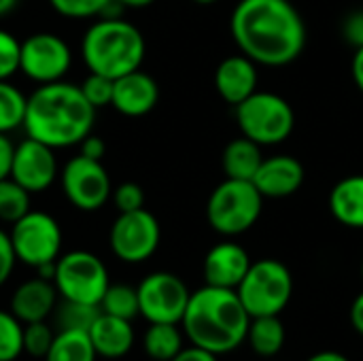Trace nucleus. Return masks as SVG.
Listing matches in <instances>:
<instances>
[{"instance_id":"nucleus-25","label":"nucleus","mask_w":363,"mask_h":361,"mask_svg":"<svg viewBox=\"0 0 363 361\" xmlns=\"http://www.w3.org/2000/svg\"><path fill=\"white\" fill-rule=\"evenodd\" d=\"M145 353L155 361H170L183 349V336L177 323H149L143 338Z\"/></svg>"},{"instance_id":"nucleus-17","label":"nucleus","mask_w":363,"mask_h":361,"mask_svg":"<svg viewBox=\"0 0 363 361\" xmlns=\"http://www.w3.org/2000/svg\"><path fill=\"white\" fill-rule=\"evenodd\" d=\"M160 100V87L155 79L147 72L132 70L119 79H115L113 104L125 117H143L155 109Z\"/></svg>"},{"instance_id":"nucleus-41","label":"nucleus","mask_w":363,"mask_h":361,"mask_svg":"<svg viewBox=\"0 0 363 361\" xmlns=\"http://www.w3.org/2000/svg\"><path fill=\"white\" fill-rule=\"evenodd\" d=\"M351 326L359 336H363V291L351 304Z\"/></svg>"},{"instance_id":"nucleus-20","label":"nucleus","mask_w":363,"mask_h":361,"mask_svg":"<svg viewBox=\"0 0 363 361\" xmlns=\"http://www.w3.org/2000/svg\"><path fill=\"white\" fill-rule=\"evenodd\" d=\"M87 334H89V340H91L98 357H104V360H121L134 347L132 321H125V319H119L113 315H104L102 311Z\"/></svg>"},{"instance_id":"nucleus-23","label":"nucleus","mask_w":363,"mask_h":361,"mask_svg":"<svg viewBox=\"0 0 363 361\" xmlns=\"http://www.w3.org/2000/svg\"><path fill=\"white\" fill-rule=\"evenodd\" d=\"M285 326L279 319V315H266V317H251L247 343L251 351L259 357H274L285 347Z\"/></svg>"},{"instance_id":"nucleus-45","label":"nucleus","mask_w":363,"mask_h":361,"mask_svg":"<svg viewBox=\"0 0 363 361\" xmlns=\"http://www.w3.org/2000/svg\"><path fill=\"white\" fill-rule=\"evenodd\" d=\"M17 6V0H0V17L9 15Z\"/></svg>"},{"instance_id":"nucleus-35","label":"nucleus","mask_w":363,"mask_h":361,"mask_svg":"<svg viewBox=\"0 0 363 361\" xmlns=\"http://www.w3.org/2000/svg\"><path fill=\"white\" fill-rule=\"evenodd\" d=\"M111 196H113V202H115L119 213L145 209V191L138 183H132V181L121 183L119 187H115V191Z\"/></svg>"},{"instance_id":"nucleus-4","label":"nucleus","mask_w":363,"mask_h":361,"mask_svg":"<svg viewBox=\"0 0 363 361\" xmlns=\"http://www.w3.org/2000/svg\"><path fill=\"white\" fill-rule=\"evenodd\" d=\"M145 49L143 32L121 17H100L87 28L81 40L87 70L111 79L138 70L145 60Z\"/></svg>"},{"instance_id":"nucleus-6","label":"nucleus","mask_w":363,"mask_h":361,"mask_svg":"<svg viewBox=\"0 0 363 361\" xmlns=\"http://www.w3.org/2000/svg\"><path fill=\"white\" fill-rule=\"evenodd\" d=\"M234 109L242 136L262 147H272L287 140L296 128V113L291 104L272 91H255Z\"/></svg>"},{"instance_id":"nucleus-39","label":"nucleus","mask_w":363,"mask_h":361,"mask_svg":"<svg viewBox=\"0 0 363 361\" xmlns=\"http://www.w3.org/2000/svg\"><path fill=\"white\" fill-rule=\"evenodd\" d=\"M79 147H81V155H85V157H89V160H98V162H102V157H104V153H106L104 140H102L100 136H94V134L85 136V138L79 143Z\"/></svg>"},{"instance_id":"nucleus-32","label":"nucleus","mask_w":363,"mask_h":361,"mask_svg":"<svg viewBox=\"0 0 363 361\" xmlns=\"http://www.w3.org/2000/svg\"><path fill=\"white\" fill-rule=\"evenodd\" d=\"M113 0H49L55 13L68 19L100 17Z\"/></svg>"},{"instance_id":"nucleus-42","label":"nucleus","mask_w":363,"mask_h":361,"mask_svg":"<svg viewBox=\"0 0 363 361\" xmlns=\"http://www.w3.org/2000/svg\"><path fill=\"white\" fill-rule=\"evenodd\" d=\"M351 70H353V81H355L357 89H359V91L363 94V47L355 49V55H353V66H351Z\"/></svg>"},{"instance_id":"nucleus-43","label":"nucleus","mask_w":363,"mask_h":361,"mask_svg":"<svg viewBox=\"0 0 363 361\" xmlns=\"http://www.w3.org/2000/svg\"><path fill=\"white\" fill-rule=\"evenodd\" d=\"M306 361H351L347 355L338 353V351H319L315 355H311Z\"/></svg>"},{"instance_id":"nucleus-15","label":"nucleus","mask_w":363,"mask_h":361,"mask_svg":"<svg viewBox=\"0 0 363 361\" xmlns=\"http://www.w3.org/2000/svg\"><path fill=\"white\" fill-rule=\"evenodd\" d=\"M251 257L238 243L225 240L215 245L204 257V281L213 287L236 289L251 268Z\"/></svg>"},{"instance_id":"nucleus-46","label":"nucleus","mask_w":363,"mask_h":361,"mask_svg":"<svg viewBox=\"0 0 363 361\" xmlns=\"http://www.w3.org/2000/svg\"><path fill=\"white\" fill-rule=\"evenodd\" d=\"M194 2H198V4H215L217 0H194Z\"/></svg>"},{"instance_id":"nucleus-34","label":"nucleus","mask_w":363,"mask_h":361,"mask_svg":"<svg viewBox=\"0 0 363 361\" xmlns=\"http://www.w3.org/2000/svg\"><path fill=\"white\" fill-rule=\"evenodd\" d=\"M19 53L21 43L0 28V81H9L19 70Z\"/></svg>"},{"instance_id":"nucleus-31","label":"nucleus","mask_w":363,"mask_h":361,"mask_svg":"<svg viewBox=\"0 0 363 361\" xmlns=\"http://www.w3.org/2000/svg\"><path fill=\"white\" fill-rule=\"evenodd\" d=\"M53 338H55V332L47 326V321L28 323L23 326V353L30 357L45 360V355L49 353L53 345Z\"/></svg>"},{"instance_id":"nucleus-44","label":"nucleus","mask_w":363,"mask_h":361,"mask_svg":"<svg viewBox=\"0 0 363 361\" xmlns=\"http://www.w3.org/2000/svg\"><path fill=\"white\" fill-rule=\"evenodd\" d=\"M123 9H145V6H151L155 0H117Z\"/></svg>"},{"instance_id":"nucleus-9","label":"nucleus","mask_w":363,"mask_h":361,"mask_svg":"<svg viewBox=\"0 0 363 361\" xmlns=\"http://www.w3.org/2000/svg\"><path fill=\"white\" fill-rule=\"evenodd\" d=\"M17 262L38 268L57 262L62 255V228L49 213L30 211L9 232Z\"/></svg>"},{"instance_id":"nucleus-2","label":"nucleus","mask_w":363,"mask_h":361,"mask_svg":"<svg viewBox=\"0 0 363 361\" xmlns=\"http://www.w3.org/2000/svg\"><path fill=\"white\" fill-rule=\"evenodd\" d=\"M96 109L85 98L81 85L55 81L38 85L26 104L23 130L30 138L64 149L79 145L91 134Z\"/></svg>"},{"instance_id":"nucleus-18","label":"nucleus","mask_w":363,"mask_h":361,"mask_svg":"<svg viewBox=\"0 0 363 361\" xmlns=\"http://www.w3.org/2000/svg\"><path fill=\"white\" fill-rule=\"evenodd\" d=\"M304 183V166L291 155L264 157L253 185L264 198H289Z\"/></svg>"},{"instance_id":"nucleus-28","label":"nucleus","mask_w":363,"mask_h":361,"mask_svg":"<svg viewBox=\"0 0 363 361\" xmlns=\"http://www.w3.org/2000/svg\"><path fill=\"white\" fill-rule=\"evenodd\" d=\"M98 315H100V306L70 302V300L57 302L53 311L57 330H79V332H89Z\"/></svg>"},{"instance_id":"nucleus-10","label":"nucleus","mask_w":363,"mask_h":361,"mask_svg":"<svg viewBox=\"0 0 363 361\" xmlns=\"http://www.w3.org/2000/svg\"><path fill=\"white\" fill-rule=\"evenodd\" d=\"M162 230L147 209L119 213L108 232V245L117 260L125 264L147 262L160 247Z\"/></svg>"},{"instance_id":"nucleus-12","label":"nucleus","mask_w":363,"mask_h":361,"mask_svg":"<svg viewBox=\"0 0 363 361\" xmlns=\"http://www.w3.org/2000/svg\"><path fill=\"white\" fill-rule=\"evenodd\" d=\"M60 181L66 200L85 213L102 209L113 194L111 177L102 162L89 160L81 153L66 162V166L60 170Z\"/></svg>"},{"instance_id":"nucleus-3","label":"nucleus","mask_w":363,"mask_h":361,"mask_svg":"<svg viewBox=\"0 0 363 361\" xmlns=\"http://www.w3.org/2000/svg\"><path fill=\"white\" fill-rule=\"evenodd\" d=\"M251 315L242 306L236 289L204 285L189 296L183 315V334L191 345L215 355L236 351L249 332Z\"/></svg>"},{"instance_id":"nucleus-13","label":"nucleus","mask_w":363,"mask_h":361,"mask_svg":"<svg viewBox=\"0 0 363 361\" xmlns=\"http://www.w3.org/2000/svg\"><path fill=\"white\" fill-rule=\"evenodd\" d=\"M140 317L149 323H177L181 326L189 304L191 291L172 272H151L136 287Z\"/></svg>"},{"instance_id":"nucleus-11","label":"nucleus","mask_w":363,"mask_h":361,"mask_svg":"<svg viewBox=\"0 0 363 361\" xmlns=\"http://www.w3.org/2000/svg\"><path fill=\"white\" fill-rule=\"evenodd\" d=\"M72 66V51L68 43L53 32H36L21 40L19 72L30 81L45 85L64 81Z\"/></svg>"},{"instance_id":"nucleus-5","label":"nucleus","mask_w":363,"mask_h":361,"mask_svg":"<svg viewBox=\"0 0 363 361\" xmlns=\"http://www.w3.org/2000/svg\"><path fill=\"white\" fill-rule=\"evenodd\" d=\"M264 196L253 181L225 179L219 183L206 204V219L221 236H240L249 232L262 217Z\"/></svg>"},{"instance_id":"nucleus-8","label":"nucleus","mask_w":363,"mask_h":361,"mask_svg":"<svg viewBox=\"0 0 363 361\" xmlns=\"http://www.w3.org/2000/svg\"><path fill=\"white\" fill-rule=\"evenodd\" d=\"M53 285L62 300L100 306L111 281L104 262L89 251H68L57 257Z\"/></svg>"},{"instance_id":"nucleus-29","label":"nucleus","mask_w":363,"mask_h":361,"mask_svg":"<svg viewBox=\"0 0 363 361\" xmlns=\"http://www.w3.org/2000/svg\"><path fill=\"white\" fill-rule=\"evenodd\" d=\"M30 191L23 189L17 181L2 179L0 181V221L4 223H15L21 219L26 213H30Z\"/></svg>"},{"instance_id":"nucleus-38","label":"nucleus","mask_w":363,"mask_h":361,"mask_svg":"<svg viewBox=\"0 0 363 361\" xmlns=\"http://www.w3.org/2000/svg\"><path fill=\"white\" fill-rule=\"evenodd\" d=\"M13 155H15L13 140L9 138V134H0V181L11 177Z\"/></svg>"},{"instance_id":"nucleus-1","label":"nucleus","mask_w":363,"mask_h":361,"mask_svg":"<svg viewBox=\"0 0 363 361\" xmlns=\"http://www.w3.org/2000/svg\"><path fill=\"white\" fill-rule=\"evenodd\" d=\"M230 30L240 53L262 66H287L306 45V26L289 0H240Z\"/></svg>"},{"instance_id":"nucleus-40","label":"nucleus","mask_w":363,"mask_h":361,"mask_svg":"<svg viewBox=\"0 0 363 361\" xmlns=\"http://www.w3.org/2000/svg\"><path fill=\"white\" fill-rule=\"evenodd\" d=\"M170 361H217V355L206 351V349H200V347L191 345L187 349H181L179 355Z\"/></svg>"},{"instance_id":"nucleus-30","label":"nucleus","mask_w":363,"mask_h":361,"mask_svg":"<svg viewBox=\"0 0 363 361\" xmlns=\"http://www.w3.org/2000/svg\"><path fill=\"white\" fill-rule=\"evenodd\" d=\"M19 355H23V323L11 311H0V361H15Z\"/></svg>"},{"instance_id":"nucleus-22","label":"nucleus","mask_w":363,"mask_h":361,"mask_svg":"<svg viewBox=\"0 0 363 361\" xmlns=\"http://www.w3.org/2000/svg\"><path fill=\"white\" fill-rule=\"evenodd\" d=\"M262 145H257L255 140L240 136L234 138L232 143L225 145L223 155H221V166L225 172V179H240V181H253V177L257 174L262 162H264V153H262Z\"/></svg>"},{"instance_id":"nucleus-47","label":"nucleus","mask_w":363,"mask_h":361,"mask_svg":"<svg viewBox=\"0 0 363 361\" xmlns=\"http://www.w3.org/2000/svg\"><path fill=\"white\" fill-rule=\"evenodd\" d=\"M362 277H363V264H362Z\"/></svg>"},{"instance_id":"nucleus-37","label":"nucleus","mask_w":363,"mask_h":361,"mask_svg":"<svg viewBox=\"0 0 363 361\" xmlns=\"http://www.w3.org/2000/svg\"><path fill=\"white\" fill-rule=\"evenodd\" d=\"M15 262H17V257H15L13 245H11V236L0 230V287L11 279Z\"/></svg>"},{"instance_id":"nucleus-33","label":"nucleus","mask_w":363,"mask_h":361,"mask_svg":"<svg viewBox=\"0 0 363 361\" xmlns=\"http://www.w3.org/2000/svg\"><path fill=\"white\" fill-rule=\"evenodd\" d=\"M81 89L85 94V98L89 100V104L98 111L102 106L113 104V89H115V79L98 74V72H89L87 79L81 83Z\"/></svg>"},{"instance_id":"nucleus-27","label":"nucleus","mask_w":363,"mask_h":361,"mask_svg":"<svg viewBox=\"0 0 363 361\" xmlns=\"http://www.w3.org/2000/svg\"><path fill=\"white\" fill-rule=\"evenodd\" d=\"M28 96H23L13 83L0 81V134H9L23 128Z\"/></svg>"},{"instance_id":"nucleus-14","label":"nucleus","mask_w":363,"mask_h":361,"mask_svg":"<svg viewBox=\"0 0 363 361\" xmlns=\"http://www.w3.org/2000/svg\"><path fill=\"white\" fill-rule=\"evenodd\" d=\"M53 151L55 149H51L49 145L28 136L26 140L15 145L11 179L17 181L30 194H40L49 189L60 174Z\"/></svg>"},{"instance_id":"nucleus-24","label":"nucleus","mask_w":363,"mask_h":361,"mask_svg":"<svg viewBox=\"0 0 363 361\" xmlns=\"http://www.w3.org/2000/svg\"><path fill=\"white\" fill-rule=\"evenodd\" d=\"M98 353L87 332L57 330L45 361H96Z\"/></svg>"},{"instance_id":"nucleus-19","label":"nucleus","mask_w":363,"mask_h":361,"mask_svg":"<svg viewBox=\"0 0 363 361\" xmlns=\"http://www.w3.org/2000/svg\"><path fill=\"white\" fill-rule=\"evenodd\" d=\"M215 87L228 104L238 106L257 91V64L245 53L225 57L217 66Z\"/></svg>"},{"instance_id":"nucleus-7","label":"nucleus","mask_w":363,"mask_h":361,"mask_svg":"<svg viewBox=\"0 0 363 361\" xmlns=\"http://www.w3.org/2000/svg\"><path fill=\"white\" fill-rule=\"evenodd\" d=\"M236 294L251 317L281 315L294 296V277L279 260L253 262Z\"/></svg>"},{"instance_id":"nucleus-36","label":"nucleus","mask_w":363,"mask_h":361,"mask_svg":"<svg viewBox=\"0 0 363 361\" xmlns=\"http://www.w3.org/2000/svg\"><path fill=\"white\" fill-rule=\"evenodd\" d=\"M342 36L347 43H351L355 49L363 47V9L353 11L342 21Z\"/></svg>"},{"instance_id":"nucleus-26","label":"nucleus","mask_w":363,"mask_h":361,"mask_svg":"<svg viewBox=\"0 0 363 361\" xmlns=\"http://www.w3.org/2000/svg\"><path fill=\"white\" fill-rule=\"evenodd\" d=\"M100 311L104 315H113L125 321H134L140 315V304H138V291L132 285L125 283H117V285H108L102 302H100Z\"/></svg>"},{"instance_id":"nucleus-21","label":"nucleus","mask_w":363,"mask_h":361,"mask_svg":"<svg viewBox=\"0 0 363 361\" xmlns=\"http://www.w3.org/2000/svg\"><path fill=\"white\" fill-rule=\"evenodd\" d=\"M330 211L338 223L363 230V174H351L334 185Z\"/></svg>"},{"instance_id":"nucleus-16","label":"nucleus","mask_w":363,"mask_h":361,"mask_svg":"<svg viewBox=\"0 0 363 361\" xmlns=\"http://www.w3.org/2000/svg\"><path fill=\"white\" fill-rule=\"evenodd\" d=\"M60 302V294L53 285V281L36 277L30 281H23L11 296V313L23 323H36L47 321L55 306Z\"/></svg>"}]
</instances>
